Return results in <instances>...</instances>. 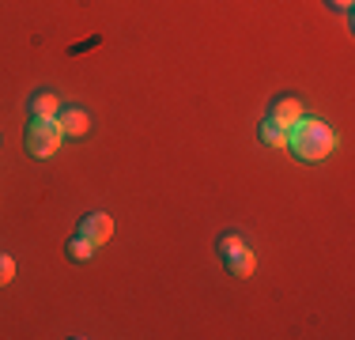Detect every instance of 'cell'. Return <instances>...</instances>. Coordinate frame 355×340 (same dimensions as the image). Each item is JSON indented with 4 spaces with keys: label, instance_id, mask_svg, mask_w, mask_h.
Instances as JSON below:
<instances>
[{
    "label": "cell",
    "instance_id": "6da1fadb",
    "mask_svg": "<svg viewBox=\"0 0 355 340\" xmlns=\"http://www.w3.org/2000/svg\"><path fill=\"white\" fill-rule=\"evenodd\" d=\"M287 148L302 163H321V159H329L336 151V133L325 121H318V117H299L287 129Z\"/></svg>",
    "mask_w": 355,
    "mask_h": 340
},
{
    "label": "cell",
    "instance_id": "7a4b0ae2",
    "mask_svg": "<svg viewBox=\"0 0 355 340\" xmlns=\"http://www.w3.org/2000/svg\"><path fill=\"white\" fill-rule=\"evenodd\" d=\"M23 148L35 159H49L61 148V125H57L53 117H31L27 133H23Z\"/></svg>",
    "mask_w": 355,
    "mask_h": 340
},
{
    "label": "cell",
    "instance_id": "3957f363",
    "mask_svg": "<svg viewBox=\"0 0 355 340\" xmlns=\"http://www.w3.org/2000/svg\"><path fill=\"white\" fill-rule=\"evenodd\" d=\"M76 235H83L87 242L103 246V242H110V235H114V219H110L106 212H87V216L80 219V231Z\"/></svg>",
    "mask_w": 355,
    "mask_h": 340
},
{
    "label": "cell",
    "instance_id": "277c9868",
    "mask_svg": "<svg viewBox=\"0 0 355 340\" xmlns=\"http://www.w3.org/2000/svg\"><path fill=\"white\" fill-rule=\"evenodd\" d=\"M219 257H223V269L231 272V276H242V280L253 276V269H257V257H253V250H250L246 242H242V246H231V250L219 253Z\"/></svg>",
    "mask_w": 355,
    "mask_h": 340
},
{
    "label": "cell",
    "instance_id": "5b68a950",
    "mask_svg": "<svg viewBox=\"0 0 355 340\" xmlns=\"http://www.w3.org/2000/svg\"><path fill=\"white\" fill-rule=\"evenodd\" d=\"M57 117H61V136H87L91 133V114L80 106H61L57 110Z\"/></svg>",
    "mask_w": 355,
    "mask_h": 340
},
{
    "label": "cell",
    "instance_id": "8992f818",
    "mask_svg": "<svg viewBox=\"0 0 355 340\" xmlns=\"http://www.w3.org/2000/svg\"><path fill=\"white\" fill-rule=\"evenodd\" d=\"M268 117H272V121L287 133V129H291V125L302 117V102L291 99V95H280V99H272V106H268Z\"/></svg>",
    "mask_w": 355,
    "mask_h": 340
},
{
    "label": "cell",
    "instance_id": "52a82bcc",
    "mask_svg": "<svg viewBox=\"0 0 355 340\" xmlns=\"http://www.w3.org/2000/svg\"><path fill=\"white\" fill-rule=\"evenodd\" d=\"M57 110H61V102H57L53 91H35V95L27 99V114L31 117H57Z\"/></svg>",
    "mask_w": 355,
    "mask_h": 340
},
{
    "label": "cell",
    "instance_id": "ba28073f",
    "mask_svg": "<svg viewBox=\"0 0 355 340\" xmlns=\"http://www.w3.org/2000/svg\"><path fill=\"white\" fill-rule=\"evenodd\" d=\"M257 140L265 144V148H284V144H287V133L272 121V117H265V121L257 125Z\"/></svg>",
    "mask_w": 355,
    "mask_h": 340
},
{
    "label": "cell",
    "instance_id": "9c48e42d",
    "mask_svg": "<svg viewBox=\"0 0 355 340\" xmlns=\"http://www.w3.org/2000/svg\"><path fill=\"white\" fill-rule=\"evenodd\" d=\"M98 246L95 242H87L83 235H76L69 246H64V253H69V261H91V253H95Z\"/></svg>",
    "mask_w": 355,
    "mask_h": 340
},
{
    "label": "cell",
    "instance_id": "30bf717a",
    "mask_svg": "<svg viewBox=\"0 0 355 340\" xmlns=\"http://www.w3.org/2000/svg\"><path fill=\"white\" fill-rule=\"evenodd\" d=\"M12 276H15V261L8 257V253H0V287L12 284Z\"/></svg>",
    "mask_w": 355,
    "mask_h": 340
},
{
    "label": "cell",
    "instance_id": "8fae6325",
    "mask_svg": "<svg viewBox=\"0 0 355 340\" xmlns=\"http://www.w3.org/2000/svg\"><path fill=\"white\" fill-rule=\"evenodd\" d=\"M242 242H246V238H242V235H234V231H227V235H219V242H216V250H219V253H227V250H231V246H242Z\"/></svg>",
    "mask_w": 355,
    "mask_h": 340
},
{
    "label": "cell",
    "instance_id": "7c38bea8",
    "mask_svg": "<svg viewBox=\"0 0 355 340\" xmlns=\"http://www.w3.org/2000/svg\"><path fill=\"white\" fill-rule=\"evenodd\" d=\"M329 8H336V12H352V0H325Z\"/></svg>",
    "mask_w": 355,
    "mask_h": 340
}]
</instances>
